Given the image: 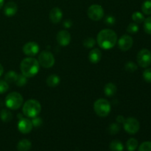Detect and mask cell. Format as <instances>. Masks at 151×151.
<instances>
[{"mask_svg": "<svg viewBox=\"0 0 151 151\" xmlns=\"http://www.w3.org/2000/svg\"><path fill=\"white\" fill-rule=\"evenodd\" d=\"M97 42L100 48L110 50L116 45L117 42V35L113 29H104L97 35Z\"/></svg>", "mask_w": 151, "mask_h": 151, "instance_id": "obj_1", "label": "cell"}, {"mask_svg": "<svg viewBox=\"0 0 151 151\" xmlns=\"http://www.w3.org/2000/svg\"><path fill=\"white\" fill-rule=\"evenodd\" d=\"M39 67L40 64L38 60L32 57L23 59L20 64L22 74L27 78H32L35 76L39 71Z\"/></svg>", "mask_w": 151, "mask_h": 151, "instance_id": "obj_2", "label": "cell"}, {"mask_svg": "<svg viewBox=\"0 0 151 151\" xmlns=\"http://www.w3.org/2000/svg\"><path fill=\"white\" fill-rule=\"evenodd\" d=\"M41 111V103L36 100L31 99L25 102L22 108L23 114L29 118H34L38 116Z\"/></svg>", "mask_w": 151, "mask_h": 151, "instance_id": "obj_3", "label": "cell"}, {"mask_svg": "<svg viewBox=\"0 0 151 151\" xmlns=\"http://www.w3.org/2000/svg\"><path fill=\"white\" fill-rule=\"evenodd\" d=\"M111 104L107 100L104 98L98 99L94 104V110L97 116L100 117H106L111 111Z\"/></svg>", "mask_w": 151, "mask_h": 151, "instance_id": "obj_4", "label": "cell"}, {"mask_svg": "<svg viewBox=\"0 0 151 151\" xmlns=\"http://www.w3.org/2000/svg\"><path fill=\"white\" fill-rule=\"evenodd\" d=\"M22 103H23V97L22 94L16 91L8 94L5 98L6 106L11 110L19 109L22 106Z\"/></svg>", "mask_w": 151, "mask_h": 151, "instance_id": "obj_5", "label": "cell"}, {"mask_svg": "<svg viewBox=\"0 0 151 151\" xmlns=\"http://www.w3.org/2000/svg\"><path fill=\"white\" fill-rule=\"evenodd\" d=\"M38 61L41 66L46 69H49L55 64L54 55L50 52L44 50L41 52L38 55Z\"/></svg>", "mask_w": 151, "mask_h": 151, "instance_id": "obj_6", "label": "cell"}, {"mask_svg": "<svg viewBox=\"0 0 151 151\" xmlns=\"http://www.w3.org/2000/svg\"><path fill=\"white\" fill-rule=\"evenodd\" d=\"M137 63L142 68H147L151 65V52L147 49H142L137 55Z\"/></svg>", "mask_w": 151, "mask_h": 151, "instance_id": "obj_7", "label": "cell"}, {"mask_svg": "<svg viewBox=\"0 0 151 151\" xmlns=\"http://www.w3.org/2000/svg\"><path fill=\"white\" fill-rule=\"evenodd\" d=\"M123 125L125 131L131 135L136 134L139 131V122L138 121V119L134 117H128L125 119Z\"/></svg>", "mask_w": 151, "mask_h": 151, "instance_id": "obj_8", "label": "cell"}, {"mask_svg": "<svg viewBox=\"0 0 151 151\" xmlns=\"http://www.w3.org/2000/svg\"><path fill=\"white\" fill-rule=\"evenodd\" d=\"M87 15L90 19L97 22L103 18L104 10L102 6L99 5V4H92L88 7V10H87Z\"/></svg>", "mask_w": 151, "mask_h": 151, "instance_id": "obj_9", "label": "cell"}, {"mask_svg": "<svg viewBox=\"0 0 151 151\" xmlns=\"http://www.w3.org/2000/svg\"><path fill=\"white\" fill-rule=\"evenodd\" d=\"M134 44L133 38L129 35H124L118 41V47L122 52H126L132 47Z\"/></svg>", "mask_w": 151, "mask_h": 151, "instance_id": "obj_10", "label": "cell"}, {"mask_svg": "<svg viewBox=\"0 0 151 151\" xmlns=\"http://www.w3.org/2000/svg\"><path fill=\"white\" fill-rule=\"evenodd\" d=\"M23 52L26 55L29 56V57H32L37 55L39 52L40 47L37 43L31 41V42H28L25 44L23 47Z\"/></svg>", "mask_w": 151, "mask_h": 151, "instance_id": "obj_11", "label": "cell"}, {"mask_svg": "<svg viewBox=\"0 0 151 151\" xmlns=\"http://www.w3.org/2000/svg\"><path fill=\"white\" fill-rule=\"evenodd\" d=\"M32 121L29 120L27 118H23V119H20L18 123V129L20 131L22 134H29L32 129Z\"/></svg>", "mask_w": 151, "mask_h": 151, "instance_id": "obj_12", "label": "cell"}, {"mask_svg": "<svg viewBox=\"0 0 151 151\" xmlns=\"http://www.w3.org/2000/svg\"><path fill=\"white\" fill-rule=\"evenodd\" d=\"M57 41L62 47H66L71 41V35L67 30H61L57 34Z\"/></svg>", "mask_w": 151, "mask_h": 151, "instance_id": "obj_13", "label": "cell"}, {"mask_svg": "<svg viewBox=\"0 0 151 151\" xmlns=\"http://www.w3.org/2000/svg\"><path fill=\"white\" fill-rule=\"evenodd\" d=\"M63 17V12L59 7H54L50 12V19L53 24H58Z\"/></svg>", "mask_w": 151, "mask_h": 151, "instance_id": "obj_14", "label": "cell"}, {"mask_svg": "<svg viewBox=\"0 0 151 151\" xmlns=\"http://www.w3.org/2000/svg\"><path fill=\"white\" fill-rule=\"evenodd\" d=\"M17 4L14 1H8L4 7V13L7 17H12L17 13Z\"/></svg>", "mask_w": 151, "mask_h": 151, "instance_id": "obj_15", "label": "cell"}, {"mask_svg": "<svg viewBox=\"0 0 151 151\" xmlns=\"http://www.w3.org/2000/svg\"><path fill=\"white\" fill-rule=\"evenodd\" d=\"M101 51L97 48L91 50V51H90L89 54H88V59H89V61L91 62V63H94V64L99 63L100 60H101Z\"/></svg>", "mask_w": 151, "mask_h": 151, "instance_id": "obj_16", "label": "cell"}, {"mask_svg": "<svg viewBox=\"0 0 151 151\" xmlns=\"http://www.w3.org/2000/svg\"><path fill=\"white\" fill-rule=\"evenodd\" d=\"M31 147H32V143L29 140L26 139H22L18 142L17 150L19 151H29L30 150Z\"/></svg>", "mask_w": 151, "mask_h": 151, "instance_id": "obj_17", "label": "cell"}, {"mask_svg": "<svg viewBox=\"0 0 151 151\" xmlns=\"http://www.w3.org/2000/svg\"><path fill=\"white\" fill-rule=\"evenodd\" d=\"M60 79L59 76L55 74H52L50 75L48 78H47V84L48 86L52 87V88H55L57 86L59 83H60Z\"/></svg>", "mask_w": 151, "mask_h": 151, "instance_id": "obj_18", "label": "cell"}, {"mask_svg": "<svg viewBox=\"0 0 151 151\" xmlns=\"http://www.w3.org/2000/svg\"><path fill=\"white\" fill-rule=\"evenodd\" d=\"M117 88L116 86L112 83H109L106 84L104 87V92L105 94L108 97H112L116 93Z\"/></svg>", "mask_w": 151, "mask_h": 151, "instance_id": "obj_19", "label": "cell"}, {"mask_svg": "<svg viewBox=\"0 0 151 151\" xmlns=\"http://www.w3.org/2000/svg\"><path fill=\"white\" fill-rule=\"evenodd\" d=\"M109 148L111 151H123L124 146L119 140L115 139L110 143Z\"/></svg>", "mask_w": 151, "mask_h": 151, "instance_id": "obj_20", "label": "cell"}, {"mask_svg": "<svg viewBox=\"0 0 151 151\" xmlns=\"http://www.w3.org/2000/svg\"><path fill=\"white\" fill-rule=\"evenodd\" d=\"M19 74L16 73L14 71H9L7 73H6L5 76H4V81L7 83H15L17 79V77Z\"/></svg>", "mask_w": 151, "mask_h": 151, "instance_id": "obj_21", "label": "cell"}, {"mask_svg": "<svg viewBox=\"0 0 151 151\" xmlns=\"http://www.w3.org/2000/svg\"><path fill=\"white\" fill-rule=\"evenodd\" d=\"M0 118L4 122H8L13 119V114L10 111L7 109H2L0 112Z\"/></svg>", "mask_w": 151, "mask_h": 151, "instance_id": "obj_22", "label": "cell"}, {"mask_svg": "<svg viewBox=\"0 0 151 151\" xmlns=\"http://www.w3.org/2000/svg\"><path fill=\"white\" fill-rule=\"evenodd\" d=\"M139 142L135 138H131L127 141L126 147L128 151H135L138 147Z\"/></svg>", "mask_w": 151, "mask_h": 151, "instance_id": "obj_23", "label": "cell"}, {"mask_svg": "<svg viewBox=\"0 0 151 151\" xmlns=\"http://www.w3.org/2000/svg\"><path fill=\"white\" fill-rule=\"evenodd\" d=\"M142 11L145 15H151V0H146L142 4Z\"/></svg>", "mask_w": 151, "mask_h": 151, "instance_id": "obj_24", "label": "cell"}, {"mask_svg": "<svg viewBox=\"0 0 151 151\" xmlns=\"http://www.w3.org/2000/svg\"><path fill=\"white\" fill-rule=\"evenodd\" d=\"M145 16L143 15V13H140V12H134L132 14V20L134 21V22L137 24H141L142 22H144L145 21Z\"/></svg>", "mask_w": 151, "mask_h": 151, "instance_id": "obj_25", "label": "cell"}, {"mask_svg": "<svg viewBox=\"0 0 151 151\" xmlns=\"http://www.w3.org/2000/svg\"><path fill=\"white\" fill-rule=\"evenodd\" d=\"M120 131V126L117 123H112L108 128V132L111 135H115Z\"/></svg>", "mask_w": 151, "mask_h": 151, "instance_id": "obj_26", "label": "cell"}, {"mask_svg": "<svg viewBox=\"0 0 151 151\" xmlns=\"http://www.w3.org/2000/svg\"><path fill=\"white\" fill-rule=\"evenodd\" d=\"M143 27H144V30L146 33L151 35V16H148L145 19Z\"/></svg>", "mask_w": 151, "mask_h": 151, "instance_id": "obj_27", "label": "cell"}, {"mask_svg": "<svg viewBox=\"0 0 151 151\" xmlns=\"http://www.w3.org/2000/svg\"><path fill=\"white\" fill-rule=\"evenodd\" d=\"M27 77L24 76L23 74H20V75H18L17 79L16 81V85L19 87L24 86L25 84L27 83Z\"/></svg>", "mask_w": 151, "mask_h": 151, "instance_id": "obj_28", "label": "cell"}, {"mask_svg": "<svg viewBox=\"0 0 151 151\" xmlns=\"http://www.w3.org/2000/svg\"><path fill=\"white\" fill-rule=\"evenodd\" d=\"M125 69L127 72H134L137 70L138 66L133 61H128L125 65Z\"/></svg>", "mask_w": 151, "mask_h": 151, "instance_id": "obj_29", "label": "cell"}, {"mask_svg": "<svg viewBox=\"0 0 151 151\" xmlns=\"http://www.w3.org/2000/svg\"><path fill=\"white\" fill-rule=\"evenodd\" d=\"M139 31V26L135 22H131L127 27V32L130 34H136Z\"/></svg>", "mask_w": 151, "mask_h": 151, "instance_id": "obj_30", "label": "cell"}, {"mask_svg": "<svg viewBox=\"0 0 151 151\" xmlns=\"http://www.w3.org/2000/svg\"><path fill=\"white\" fill-rule=\"evenodd\" d=\"M95 44L96 41L93 38H87L83 41V46L86 48H92V47H94L95 46Z\"/></svg>", "mask_w": 151, "mask_h": 151, "instance_id": "obj_31", "label": "cell"}, {"mask_svg": "<svg viewBox=\"0 0 151 151\" xmlns=\"http://www.w3.org/2000/svg\"><path fill=\"white\" fill-rule=\"evenodd\" d=\"M142 76L145 82L151 83V68H147V69H145Z\"/></svg>", "mask_w": 151, "mask_h": 151, "instance_id": "obj_32", "label": "cell"}, {"mask_svg": "<svg viewBox=\"0 0 151 151\" xmlns=\"http://www.w3.org/2000/svg\"><path fill=\"white\" fill-rule=\"evenodd\" d=\"M139 151H151V142H144L139 147Z\"/></svg>", "mask_w": 151, "mask_h": 151, "instance_id": "obj_33", "label": "cell"}, {"mask_svg": "<svg viewBox=\"0 0 151 151\" xmlns=\"http://www.w3.org/2000/svg\"><path fill=\"white\" fill-rule=\"evenodd\" d=\"M9 84L5 81L0 80V94H4L8 90Z\"/></svg>", "mask_w": 151, "mask_h": 151, "instance_id": "obj_34", "label": "cell"}, {"mask_svg": "<svg viewBox=\"0 0 151 151\" xmlns=\"http://www.w3.org/2000/svg\"><path fill=\"white\" fill-rule=\"evenodd\" d=\"M104 22L106 24L109 25V26H111V25L114 24L115 18L113 16H107L105 18Z\"/></svg>", "mask_w": 151, "mask_h": 151, "instance_id": "obj_35", "label": "cell"}, {"mask_svg": "<svg viewBox=\"0 0 151 151\" xmlns=\"http://www.w3.org/2000/svg\"><path fill=\"white\" fill-rule=\"evenodd\" d=\"M32 125L34 127H39L42 125V120H41V118H38V117H34L33 119L32 120Z\"/></svg>", "mask_w": 151, "mask_h": 151, "instance_id": "obj_36", "label": "cell"}, {"mask_svg": "<svg viewBox=\"0 0 151 151\" xmlns=\"http://www.w3.org/2000/svg\"><path fill=\"white\" fill-rule=\"evenodd\" d=\"M116 122H118V123H122V124H123L124 122H125V119L124 118L123 116H122V115H119V116L116 117Z\"/></svg>", "mask_w": 151, "mask_h": 151, "instance_id": "obj_37", "label": "cell"}, {"mask_svg": "<svg viewBox=\"0 0 151 151\" xmlns=\"http://www.w3.org/2000/svg\"><path fill=\"white\" fill-rule=\"evenodd\" d=\"M72 22L69 20H66L64 22H63V26H64L66 28H69L71 26H72Z\"/></svg>", "mask_w": 151, "mask_h": 151, "instance_id": "obj_38", "label": "cell"}, {"mask_svg": "<svg viewBox=\"0 0 151 151\" xmlns=\"http://www.w3.org/2000/svg\"><path fill=\"white\" fill-rule=\"evenodd\" d=\"M3 73H4V68H3L2 65L0 63V77L3 75Z\"/></svg>", "mask_w": 151, "mask_h": 151, "instance_id": "obj_39", "label": "cell"}, {"mask_svg": "<svg viewBox=\"0 0 151 151\" xmlns=\"http://www.w3.org/2000/svg\"><path fill=\"white\" fill-rule=\"evenodd\" d=\"M4 0H0V10H1V7H3V5H4Z\"/></svg>", "mask_w": 151, "mask_h": 151, "instance_id": "obj_40", "label": "cell"}]
</instances>
